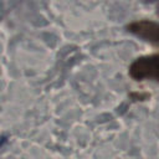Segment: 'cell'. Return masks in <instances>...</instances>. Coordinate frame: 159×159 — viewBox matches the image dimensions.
<instances>
[{"instance_id": "cell-1", "label": "cell", "mask_w": 159, "mask_h": 159, "mask_svg": "<svg viewBox=\"0 0 159 159\" xmlns=\"http://www.w3.org/2000/svg\"><path fill=\"white\" fill-rule=\"evenodd\" d=\"M129 76L135 81H159V53L137 58L129 67Z\"/></svg>"}, {"instance_id": "cell-2", "label": "cell", "mask_w": 159, "mask_h": 159, "mask_svg": "<svg viewBox=\"0 0 159 159\" xmlns=\"http://www.w3.org/2000/svg\"><path fill=\"white\" fill-rule=\"evenodd\" d=\"M127 30L154 46H159V24L150 20H138L127 25Z\"/></svg>"}, {"instance_id": "cell-3", "label": "cell", "mask_w": 159, "mask_h": 159, "mask_svg": "<svg viewBox=\"0 0 159 159\" xmlns=\"http://www.w3.org/2000/svg\"><path fill=\"white\" fill-rule=\"evenodd\" d=\"M144 4H153V2H157V1H159V0H142Z\"/></svg>"}, {"instance_id": "cell-4", "label": "cell", "mask_w": 159, "mask_h": 159, "mask_svg": "<svg viewBox=\"0 0 159 159\" xmlns=\"http://www.w3.org/2000/svg\"><path fill=\"white\" fill-rule=\"evenodd\" d=\"M157 12H158V15H159V5H158V9H157Z\"/></svg>"}]
</instances>
